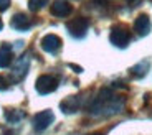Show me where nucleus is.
<instances>
[{
    "label": "nucleus",
    "mask_w": 152,
    "mask_h": 135,
    "mask_svg": "<svg viewBox=\"0 0 152 135\" xmlns=\"http://www.w3.org/2000/svg\"><path fill=\"white\" fill-rule=\"evenodd\" d=\"M124 109V101L118 96L113 94V89L109 87H103L99 91L98 97L93 101V104L89 105V114L93 115H116Z\"/></svg>",
    "instance_id": "1"
},
{
    "label": "nucleus",
    "mask_w": 152,
    "mask_h": 135,
    "mask_svg": "<svg viewBox=\"0 0 152 135\" xmlns=\"http://www.w3.org/2000/svg\"><path fill=\"white\" fill-rule=\"evenodd\" d=\"M109 41L113 43L116 48H126L131 41V33L129 30L126 28L124 25H114L111 28V33H109Z\"/></svg>",
    "instance_id": "2"
},
{
    "label": "nucleus",
    "mask_w": 152,
    "mask_h": 135,
    "mask_svg": "<svg viewBox=\"0 0 152 135\" xmlns=\"http://www.w3.org/2000/svg\"><path fill=\"white\" fill-rule=\"evenodd\" d=\"M28 68H30V53H23L22 56L15 61L13 68L10 71V79L13 83H20L28 73Z\"/></svg>",
    "instance_id": "3"
},
{
    "label": "nucleus",
    "mask_w": 152,
    "mask_h": 135,
    "mask_svg": "<svg viewBox=\"0 0 152 135\" xmlns=\"http://www.w3.org/2000/svg\"><path fill=\"white\" fill-rule=\"evenodd\" d=\"M88 28H89V20L84 18V17H78V18H73L66 23V30L76 40H81V38L86 36Z\"/></svg>",
    "instance_id": "4"
},
{
    "label": "nucleus",
    "mask_w": 152,
    "mask_h": 135,
    "mask_svg": "<svg viewBox=\"0 0 152 135\" xmlns=\"http://www.w3.org/2000/svg\"><path fill=\"white\" fill-rule=\"evenodd\" d=\"M35 89H37L38 94L42 96H46V94H51L58 89V79L55 76H50V74H43L37 79L35 83Z\"/></svg>",
    "instance_id": "5"
},
{
    "label": "nucleus",
    "mask_w": 152,
    "mask_h": 135,
    "mask_svg": "<svg viewBox=\"0 0 152 135\" xmlns=\"http://www.w3.org/2000/svg\"><path fill=\"white\" fill-rule=\"evenodd\" d=\"M53 122H55V114L51 112L50 109L35 114V115H33V120H31L35 132H43V130H46L50 125L53 124Z\"/></svg>",
    "instance_id": "6"
},
{
    "label": "nucleus",
    "mask_w": 152,
    "mask_h": 135,
    "mask_svg": "<svg viewBox=\"0 0 152 135\" xmlns=\"http://www.w3.org/2000/svg\"><path fill=\"white\" fill-rule=\"evenodd\" d=\"M151 30H152V23H151L149 15L141 13V15L134 20V31H136L139 36H147V35L151 33Z\"/></svg>",
    "instance_id": "7"
},
{
    "label": "nucleus",
    "mask_w": 152,
    "mask_h": 135,
    "mask_svg": "<svg viewBox=\"0 0 152 135\" xmlns=\"http://www.w3.org/2000/svg\"><path fill=\"white\" fill-rule=\"evenodd\" d=\"M42 48L43 51L46 53H56L61 49V45H63V41H61V38L56 36V35H45V36L42 38Z\"/></svg>",
    "instance_id": "8"
},
{
    "label": "nucleus",
    "mask_w": 152,
    "mask_h": 135,
    "mask_svg": "<svg viewBox=\"0 0 152 135\" xmlns=\"http://www.w3.org/2000/svg\"><path fill=\"white\" fill-rule=\"evenodd\" d=\"M50 12H51V15L63 18V17L71 15L73 7L68 4V2H66V0H56V2H53V4H51V7H50Z\"/></svg>",
    "instance_id": "9"
},
{
    "label": "nucleus",
    "mask_w": 152,
    "mask_h": 135,
    "mask_svg": "<svg viewBox=\"0 0 152 135\" xmlns=\"http://www.w3.org/2000/svg\"><path fill=\"white\" fill-rule=\"evenodd\" d=\"M12 28L13 30H18V31H27L31 28V20L28 18L25 13H15V15L12 17V22H10Z\"/></svg>",
    "instance_id": "10"
},
{
    "label": "nucleus",
    "mask_w": 152,
    "mask_h": 135,
    "mask_svg": "<svg viewBox=\"0 0 152 135\" xmlns=\"http://www.w3.org/2000/svg\"><path fill=\"white\" fill-rule=\"evenodd\" d=\"M80 107H81L80 96H69V97L65 99V101L60 102V109L65 114H75V112L80 110Z\"/></svg>",
    "instance_id": "11"
},
{
    "label": "nucleus",
    "mask_w": 152,
    "mask_h": 135,
    "mask_svg": "<svg viewBox=\"0 0 152 135\" xmlns=\"http://www.w3.org/2000/svg\"><path fill=\"white\" fill-rule=\"evenodd\" d=\"M149 69H151V60H147V58H145V60L139 61L136 66L131 68V74H132L134 78L141 79V78H144V76L147 74Z\"/></svg>",
    "instance_id": "12"
},
{
    "label": "nucleus",
    "mask_w": 152,
    "mask_h": 135,
    "mask_svg": "<svg viewBox=\"0 0 152 135\" xmlns=\"http://www.w3.org/2000/svg\"><path fill=\"white\" fill-rule=\"evenodd\" d=\"M12 60H13V51H12L10 45H2L0 46V68L5 69L12 64Z\"/></svg>",
    "instance_id": "13"
},
{
    "label": "nucleus",
    "mask_w": 152,
    "mask_h": 135,
    "mask_svg": "<svg viewBox=\"0 0 152 135\" xmlns=\"http://www.w3.org/2000/svg\"><path fill=\"white\" fill-rule=\"evenodd\" d=\"M25 117V112L20 109H10L5 112V119L10 122V124H17V122H20V120Z\"/></svg>",
    "instance_id": "14"
},
{
    "label": "nucleus",
    "mask_w": 152,
    "mask_h": 135,
    "mask_svg": "<svg viewBox=\"0 0 152 135\" xmlns=\"http://www.w3.org/2000/svg\"><path fill=\"white\" fill-rule=\"evenodd\" d=\"M46 4H48V0H28V8L31 12H38L42 10Z\"/></svg>",
    "instance_id": "15"
},
{
    "label": "nucleus",
    "mask_w": 152,
    "mask_h": 135,
    "mask_svg": "<svg viewBox=\"0 0 152 135\" xmlns=\"http://www.w3.org/2000/svg\"><path fill=\"white\" fill-rule=\"evenodd\" d=\"M8 7H10V0H0V12L8 10Z\"/></svg>",
    "instance_id": "16"
},
{
    "label": "nucleus",
    "mask_w": 152,
    "mask_h": 135,
    "mask_svg": "<svg viewBox=\"0 0 152 135\" xmlns=\"http://www.w3.org/2000/svg\"><path fill=\"white\" fill-rule=\"evenodd\" d=\"M68 68H71V69H75V73H83V68H81V66H78V64H73V63H69V64H68Z\"/></svg>",
    "instance_id": "17"
},
{
    "label": "nucleus",
    "mask_w": 152,
    "mask_h": 135,
    "mask_svg": "<svg viewBox=\"0 0 152 135\" xmlns=\"http://www.w3.org/2000/svg\"><path fill=\"white\" fill-rule=\"evenodd\" d=\"M4 89H7V81L0 76V91H4Z\"/></svg>",
    "instance_id": "18"
},
{
    "label": "nucleus",
    "mask_w": 152,
    "mask_h": 135,
    "mask_svg": "<svg viewBox=\"0 0 152 135\" xmlns=\"http://www.w3.org/2000/svg\"><path fill=\"white\" fill-rule=\"evenodd\" d=\"M127 2H129V4H132V5H136V4H139L141 0H127Z\"/></svg>",
    "instance_id": "19"
},
{
    "label": "nucleus",
    "mask_w": 152,
    "mask_h": 135,
    "mask_svg": "<svg viewBox=\"0 0 152 135\" xmlns=\"http://www.w3.org/2000/svg\"><path fill=\"white\" fill-rule=\"evenodd\" d=\"M4 28V22H2V18H0V30Z\"/></svg>",
    "instance_id": "20"
},
{
    "label": "nucleus",
    "mask_w": 152,
    "mask_h": 135,
    "mask_svg": "<svg viewBox=\"0 0 152 135\" xmlns=\"http://www.w3.org/2000/svg\"><path fill=\"white\" fill-rule=\"evenodd\" d=\"M96 2H99V4H106V0H96Z\"/></svg>",
    "instance_id": "21"
},
{
    "label": "nucleus",
    "mask_w": 152,
    "mask_h": 135,
    "mask_svg": "<svg viewBox=\"0 0 152 135\" xmlns=\"http://www.w3.org/2000/svg\"><path fill=\"white\" fill-rule=\"evenodd\" d=\"M89 135H103V134H98V132H96V134H89Z\"/></svg>",
    "instance_id": "22"
},
{
    "label": "nucleus",
    "mask_w": 152,
    "mask_h": 135,
    "mask_svg": "<svg viewBox=\"0 0 152 135\" xmlns=\"http://www.w3.org/2000/svg\"><path fill=\"white\" fill-rule=\"evenodd\" d=\"M5 135H10V134H5Z\"/></svg>",
    "instance_id": "23"
}]
</instances>
